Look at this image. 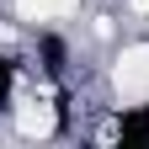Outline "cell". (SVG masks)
<instances>
[{"label": "cell", "instance_id": "7a4b0ae2", "mask_svg": "<svg viewBox=\"0 0 149 149\" xmlns=\"http://www.w3.org/2000/svg\"><path fill=\"white\" fill-rule=\"evenodd\" d=\"M16 128H22L27 139H48V133H53V107H48L43 96H37V101L27 96L22 107H16Z\"/></svg>", "mask_w": 149, "mask_h": 149}, {"label": "cell", "instance_id": "277c9868", "mask_svg": "<svg viewBox=\"0 0 149 149\" xmlns=\"http://www.w3.org/2000/svg\"><path fill=\"white\" fill-rule=\"evenodd\" d=\"M128 6H133V11H149V0H128Z\"/></svg>", "mask_w": 149, "mask_h": 149}, {"label": "cell", "instance_id": "3957f363", "mask_svg": "<svg viewBox=\"0 0 149 149\" xmlns=\"http://www.w3.org/2000/svg\"><path fill=\"white\" fill-rule=\"evenodd\" d=\"M80 0H16V11L27 16V22H53V16H69Z\"/></svg>", "mask_w": 149, "mask_h": 149}, {"label": "cell", "instance_id": "6da1fadb", "mask_svg": "<svg viewBox=\"0 0 149 149\" xmlns=\"http://www.w3.org/2000/svg\"><path fill=\"white\" fill-rule=\"evenodd\" d=\"M112 91L123 107H149V43L123 48L117 69H112Z\"/></svg>", "mask_w": 149, "mask_h": 149}]
</instances>
